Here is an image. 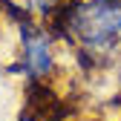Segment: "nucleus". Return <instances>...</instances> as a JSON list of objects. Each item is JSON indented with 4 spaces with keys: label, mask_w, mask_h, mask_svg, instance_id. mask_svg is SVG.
<instances>
[{
    "label": "nucleus",
    "mask_w": 121,
    "mask_h": 121,
    "mask_svg": "<svg viewBox=\"0 0 121 121\" xmlns=\"http://www.w3.org/2000/svg\"><path fill=\"white\" fill-rule=\"evenodd\" d=\"M29 6L38 9V12H46V9L52 6V0H29Z\"/></svg>",
    "instance_id": "nucleus-3"
},
{
    "label": "nucleus",
    "mask_w": 121,
    "mask_h": 121,
    "mask_svg": "<svg viewBox=\"0 0 121 121\" xmlns=\"http://www.w3.org/2000/svg\"><path fill=\"white\" fill-rule=\"evenodd\" d=\"M26 49H29V69H32V75H43L52 66V55H49V40L46 38H29Z\"/></svg>",
    "instance_id": "nucleus-2"
},
{
    "label": "nucleus",
    "mask_w": 121,
    "mask_h": 121,
    "mask_svg": "<svg viewBox=\"0 0 121 121\" xmlns=\"http://www.w3.org/2000/svg\"><path fill=\"white\" fill-rule=\"evenodd\" d=\"M78 40L89 49H121V0H89L72 17Z\"/></svg>",
    "instance_id": "nucleus-1"
}]
</instances>
